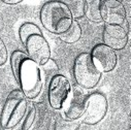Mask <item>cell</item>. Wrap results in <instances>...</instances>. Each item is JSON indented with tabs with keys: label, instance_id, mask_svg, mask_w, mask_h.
I'll return each instance as SVG.
<instances>
[{
	"label": "cell",
	"instance_id": "obj_6",
	"mask_svg": "<svg viewBox=\"0 0 131 130\" xmlns=\"http://www.w3.org/2000/svg\"><path fill=\"white\" fill-rule=\"evenodd\" d=\"M100 15L101 20L106 25L121 26L128 32L127 12L122 2L118 0L100 1Z\"/></svg>",
	"mask_w": 131,
	"mask_h": 130
},
{
	"label": "cell",
	"instance_id": "obj_14",
	"mask_svg": "<svg viewBox=\"0 0 131 130\" xmlns=\"http://www.w3.org/2000/svg\"><path fill=\"white\" fill-rule=\"evenodd\" d=\"M35 34H42V32L40 28L34 23L27 22V23L22 24L19 28V37L24 46L30 36L35 35Z\"/></svg>",
	"mask_w": 131,
	"mask_h": 130
},
{
	"label": "cell",
	"instance_id": "obj_5",
	"mask_svg": "<svg viewBox=\"0 0 131 130\" xmlns=\"http://www.w3.org/2000/svg\"><path fill=\"white\" fill-rule=\"evenodd\" d=\"M107 99L100 92L88 95L86 109L82 116V122L87 125H96L101 122L107 113Z\"/></svg>",
	"mask_w": 131,
	"mask_h": 130
},
{
	"label": "cell",
	"instance_id": "obj_4",
	"mask_svg": "<svg viewBox=\"0 0 131 130\" xmlns=\"http://www.w3.org/2000/svg\"><path fill=\"white\" fill-rule=\"evenodd\" d=\"M73 75L78 86L87 90L95 88L101 80V72L95 66L90 53H82L75 58Z\"/></svg>",
	"mask_w": 131,
	"mask_h": 130
},
{
	"label": "cell",
	"instance_id": "obj_12",
	"mask_svg": "<svg viewBox=\"0 0 131 130\" xmlns=\"http://www.w3.org/2000/svg\"><path fill=\"white\" fill-rule=\"evenodd\" d=\"M36 114L34 121L28 130H50L52 122V114L46 103L39 102L35 104Z\"/></svg>",
	"mask_w": 131,
	"mask_h": 130
},
{
	"label": "cell",
	"instance_id": "obj_21",
	"mask_svg": "<svg viewBox=\"0 0 131 130\" xmlns=\"http://www.w3.org/2000/svg\"><path fill=\"white\" fill-rule=\"evenodd\" d=\"M7 59H8V52H7L6 46L3 39L0 37V66L4 65L7 62Z\"/></svg>",
	"mask_w": 131,
	"mask_h": 130
},
{
	"label": "cell",
	"instance_id": "obj_17",
	"mask_svg": "<svg viewBox=\"0 0 131 130\" xmlns=\"http://www.w3.org/2000/svg\"><path fill=\"white\" fill-rule=\"evenodd\" d=\"M29 58L28 55L23 52V51H14L10 55V66H12V71L14 73V77L18 83V80H19V74H20V70H21V67L24 63V61Z\"/></svg>",
	"mask_w": 131,
	"mask_h": 130
},
{
	"label": "cell",
	"instance_id": "obj_9",
	"mask_svg": "<svg viewBox=\"0 0 131 130\" xmlns=\"http://www.w3.org/2000/svg\"><path fill=\"white\" fill-rule=\"evenodd\" d=\"M24 47L28 57L38 66H41L51 59V48L42 34L30 36Z\"/></svg>",
	"mask_w": 131,
	"mask_h": 130
},
{
	"label": "cell",
	"instance_id": "obj_8",
	"mask_svg": "<svg viewBox=\"0 0 131 130\" xmlns=\"http://www.w3.org/2000/svg\"><path fill=\"white\" fill-rule=\"evenodd\" d=\"M88 96L82 88L74 86L71 88L66 101L62 106V115L69 120H79L84 115Z\"/></svg>",
	"mask_w": 131,
	"mask_h": 130
},
{
	"label": "cell",
	"instance_id": "obj_15",
	"mask_svg": "<svg viewBox=\"0 0 131 130\" xmlns=\"http://www.w3.org/2000/svg\"><path fill=\"white\" fill-rule=\"evenodd\" d=\"M69 9L73 20L81 19L86 14V0H66L63 1Z\"/></svg>",
	"mask_w": 131,
	"mask_h": 130
},
{
	"label": "cell",
	"instance_id": "obj_13",
	"mask_svg": "<svg viewBox=\"0 0 131 130\" xmlns=\"http://www.w3.org/2000/svg\"><path fill=\"white\" fill-rule=\"evenodd\" d=\"M82 37V27L80 25V23L75 20L72 21L71 26L64 32V33L59 35V38L64 41L65 44H75L78 42Z\"/></svg>",
	"mask_w": 131,
	"mask_h": 130
},
{
	"label": "cell",
	"instance_id": "obj_3",
	"mask_svg": "<svg viewBox=\"0 0 131 130\" xmlns=\"http://www.w3.org/2000/svg\"><path fill=\"white\" fill-rule=\"evenodd\" d=\"M18 84L27 99H35L42 90L43 82L40 67L30 58H27L22 65Z\"/></svg>",
	"mask_w": 131,
	"mask_h": 130
},
{
	"label": "cell",
	"instance_id": "obj_20",
	"mask_svg": "<svg viewBox=\"0 0 131 130\" xmlns=\"http://www.w3.org/2000/svg\"><path fill=\"white\" fill-rule=\"evenodd\" d=\"M35 114H36L35 104L31 103V104L29 105V107L27 109V113H26V115H25V117H24V121H23L21 130H28V129H29V127L31 126L32 122L34 121Z\"/></svg>",
	"mask_w": 131,
	"mask_h": 130
},
{
	"label": "cell",
	"instance_id": "obj_22",
	"mask_svg": "<svg viewBox=\"0 0 131 130\" xmlns=\"http://www.w3.org/2000/svg\"><path fill=\"white\" fill-rule=\"evenodd\" d=\"M22 2V0H2V3L8 4V5H15Z\"/></svg>",
	"mask_w": 131,
	"mask_h": 130
},
{
	"label": "cell",
	"instance_id": "obj_11",
	"mask_svg": "<svg viewBox=\"0 0 131 130\" xmlns=\"http://www.w3.org/2000/svg\"><path fill=\"white\" fill-rule=\"evenodd\" d=\"M103 45L114 51L123 50L128 44V32L121 26L105 25L102 33Z\"/></svg>",
	"mask_w": 131,
	"mask_h": 130
},
{
	"label": "cell",
	"instance_id": "obj_19",
	"mask_svg": "<svg viewBox=\"0 0 131 130\" xmlns=\"http://www.w3.org/2000/svg\"><path fill=\"white\" fill-rule=\"evenodd\" d=\"M39 67L41 71L42 82L46 84H50L51 80L57 74H59V67L53 59H50L48 62H46L43 65H41Z\"/></svg>",
	"mask_w": 131,
	"mask_h": 130
},
{
	"label": "cell",
	"instance_id": "obj_1",
	"mask_svg": "<svg viewBox=\"0 0 131 130\" xmlns=\"http://www.w3.org/2000/svg\"><path fill=\"white\" fill-rule=\"evenodd\" d=\"M42 26L51 33L60 35L72 24V17L63 1H48L39 13Z\"/></svg>",
	"mask_w": 131,
	"mask_h": 130
},
{
	"label": "cell",
	"instance_id": "obj_10",
	"mask_svg": "<svg viewBox=\"0 0 131 130\" xmlns=\"http://www.w3.org/2000/svg\"><path fill=\"white\" fill-rule=\"evenodd\" d=\"M91 58L100 72L113 71L118 63V56L116 51L103 44L96 45L91 52Z\"/></svg>",
	"mask_w": 131,
	"mask_h": 130
},
{
	"label": "cell",
	"instance_id": "obj_7",
	"mask_svg": "<svg viewBox=\"0 0 131 130\" xmlns=\"http://www.w3.org/2000/svg\"><path fill=\"white\" fill-rule=\"evenodd\" d=\"M70 90V83L64 75L57 74L54 77L49 84L48 90V99L51 107L54 110H61L67 99Z\"/></svg>",
	"mask_w": 131,
	"mask_h": 130
},
{
	"label": "cell",
	"instance_id": "obj_2",
	"mask_svg": "<svg viewBox=\"0 0 131 130\" xmlns=\"http://www.w3.org/2000/svg\"><path fill=\"white\" fill-rule=\"evenodd\" d=\"M28 101L20 89L13 90L6 97L0 115V126L6 130H13L25 117Z\"/></svg>",
	"mask_w": 131,
	"mask_h": 130
},
{
	"label": "cell",
	"instance_id": "obj_18",
	"mask_svg": "<svg viewBox=\"0 0 131 130\" xmlns=\"http://www.w3.org/2000/svg\"><path fill=\"white\" fill-rule=\"evenodd\" d=\"M85 16L92 22H102L100 15V0H90L86 1V14Z\"/></svg>",
	"mask_w": 131,
	"mask_h": 130
},
{
	"label": "cell",
	"instance_id": "obj_24",
	"mask_svg": "<svg viewBox=\"0 0 131 130\" xmlns=\"http://www.w3.org/2000/svg\"><path fill=\"white\" fill-rule=\"evenodd\" d=\"M0 130H6V129H4L2 126H0Z\"/></svg>",
	"mask_w": 131,
	"mask_h": 130
},
{
	"label": "cell",
	"instance_id": "obj_16",
	"mask_svg": "<svg viewBox=\"0 0 131 130\" xmlns=\"http://www.w3.org/2000/svg\"><path fill=\"white\" fill-rule=\"evenodd\" d=\"M80 127H81L80 120L66 119L62 114L57 115L54 123V130H79Z\"/></svg>",
	"mask_w": 131,
	"mask_h": 130
},
{
	"label": "cell",
	"instance_id": "obj_23",
	"mask_svg": "<svg viewBox=\"0 0 131 130\" xmlns=\"http://www.w3.org/2000/svg\"><path fill=\"white\" fill-rule=\"evenodd\" d=\"M4 28V21H3V17H2V14L0 13V32H1Z\"/></svg>",
	"mask_w": 131,
	"mask_h": 130
}]
</instances>
